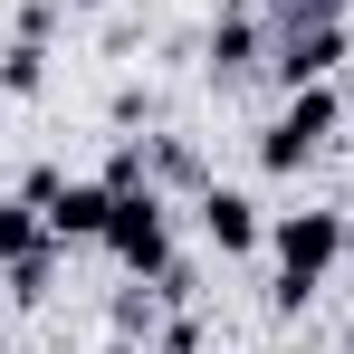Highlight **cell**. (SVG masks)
Returning <instances> with one entry per match:
<instances>
[{
    "label": "cell",
    "mask_w": 354,
    "mask_h": 354,
    "mask_svg": "<svg viewBox=\"0 0 354 354\" xmlns=\"http://www.w3.org/2000/svg\"><path fill=\"white\" fill-rule=\"evenodd\" d=\"M106 249H115L134 278H163V268H173V211H163L153 182L115 192V211H106Z\"/></svg>",
    "instance_id": "obj_3"
},
{
    "label": "cell",
    "mask_w": 354,
    "mask_h": 354,
    "mask_svg": "<svg viewBox=\"0 0 354 354\" xmlns=\"http://www.w3.org/2000/svg\"><path fill=\"white\" fill-rule=\"evenodd\" d=\"M106 354H153V345H134V335H115V345H106Z\"/></svg>",
    "instance_id": "obj_13"
},
{
    "label": "cell",
    "mask_w": 354,
    "mask_h": 354,
    "mask_svg": "<svg viewBox=\"0 0 354 354\" xmlns=\"http://www.w3.org/2000/svg\"><path fill=\"white\" fill-rule=\"evenodd\" d=\"M345 67V19H326V29H278L268 39V77L278 86H326Z\"/></svg>",
    "instance_id": "obj_4"
},
{
    "label": "cell",
    "mask_w": 354,
    "mask_h": 354,
    "mask_svg": "<svg viewBox=\"0 0 354 354\" xmlns=\"http://www.w3.org/2000/svg\"><path fill=\"white\" fill-rule=\"evenodd\" d=\"M326 19H345V0H268V39L278 29H326Z\"/></svg>",
    "instance_id": "obj_11"
},
{
    "label": "cell",
    "mask_w": 354,
    "mask_h": 354,
    "mask_svg": "<svg viewBox=\"0 0 354 354\" xmlns=\"http://www.w3.org/2000/svg\"><path fill=\"white\" fill-rule=\"evenodd\" d=\"M345 124V96H335V77L326 86H288V106H278V124L259 134V173H297L326 134Z\"/></svg>",
    "instance_id": "obj_2"
},
{
    "label": "cell",
    "mask_w": 354,
    "mask_h": 354,
    "mask_svg": "<svg viewBox=\"0 0 354 354\" xmlns=\"http://www.w3.org/2000/svg\"><path fill=\"white\" fill-rule=\"evenodd\" d=\"M259 58H268V19H259V10H230V19L211 29V77H249Z\"/></svg>",
    "instance_id": "obj_7"
},
{
    "label": "cell",
    "mask_w": 354,
    "mask_h": 354,
    "mask_svg": "<svg viewBox=\"0 0 354 354\" xmlns=\"http://www.w3.org/2000/svg\"><path fill=\"white\" fill-rule=\"evenodd\" d=\"M48 86V39H10L0 48V96H39Z\"/></svg>",
    "instance_id": "obj_8"
},
{
    "label": "cell",
    "mask_w": 354,
    "mask_h": 354,
    "mask_svg": "<svg viewBox=\"0 0 354 354\" xmlns=\"http://www.w3.org/2000/svg\"><path fill=\"white\" fill-rule=\"evenodd\" d=\"M345 354H354V345H345Z\"/></svg>",
    "instance_id": "obj_17"
},
{
    "label": "cell",
    "mask_w": 354,
    "mask_h": 354,
    "mask_svg": "<svg viewBox=\"0 0 354 354\" xmlns=\"http://www.w3.org/2000/svg\"><path fill=\"white\" fill-rule=\"evenodd\" d=\"M0 297H10V278H0Z\"/></svg>",
    "instance_id": "obj_15"
},
{
    "label": "cell",
    "mask_w": 354,
    "mask_h": 354,
    "mask_svg": "<svg viewBox=\"0 0 354 354\" xmlns=\"http://www.w3.org/2000/svg\"><path fill=\"white\" fill-rule=\"evenodd\" d=\"M0 278H10V297H19V306H39V297H48V278H58V239H48V249H29V259H10Z\"/></svg>",
    "instance_id": "obj_10"
},
{
    "label": "cell",
    "mask_w": 354,
    "mask_h": 354,
    "mask_svg": "<svg viewBox=\"0 0 354 354\" xmlns=\"http://www.w3.org/2000/svg\"><path fill=\"white\" fill-rule=\"evenodd\" d=\"M106 211H115L106 173H96V182H67L58 201H48V239H106Z\"/></svg>",
    "instance_id": "obj_6"
},
{
    "label": "cell",
    "mask_w": 354,
    "mask_h": 354,
    "mask_svg": "<svg viewBox=\"0 0 354 354\" xmlns=\"http://www.w3.org/2000/svg\"><path fill=\"white\" fill-rule=\"evenodd\" d=\"M29 249H48V221H39L29 201H0V268L29 259Z\"/></svg>",
    "instance_id": "obj_9"
},
{
    "label": "cell",
    "mask_w": 354,
    "mask_h": 354,
    "mask_svg": "<svg viewBox=\"0 0 354 354\" xmlns=\"http://www.w3.org/2000/svg\"><path fill=\"white\" fill-rule=\"evenodd\" d=\"M345 106H354V96H345Z\"/></svg>",
    "instance_id": "obj_16"
},
{
    "label": "cell",
    "mask_w": 354,
    "mask_h": 354,
    "mask_svg": "<svg viewBox=\"0 0 354 354\" xmlns=\"http://www.w3.org/2000/svg\"><path fill=\"white\" fill-rule=\"evenodd\" d=\"M268 249H278V288H268V306L297 316L306 297L326 288V268L354 249V221H345V211H288V221H268Z\"/></svg>",
    "instance_id": "obj_1"
},
{
    "label": "cell",
    "mask_w": 354,
    "mask_h": 354,
    "mask_svg": "<svg viewBox=\"0 0 354 354\" xmlns=\"http://www.w3.org/2000/svg\"><path fill=\"white\" fill-rule=\"evenodd\" d=\"M58 192H67V173H58V163H39V173H19V201H29L39 221H48V201H58Z\"/></svg>",
    "instance_id": "obj_12"
},
{
    "label": "cell",
    "mask_w": 354,
    "mask_h": 354,
    "mask_svg": "<svg viewBox=\"0 0 354 354\" xmlns=\"http://www.w3.org/2000/svg\"><path fill=\"white\" fill-rule=\"evenodd\" d=\"M201 239H211L221 259H249V249L268 239V221H259V201H249V192L211 182V192H201Z\"/></svg>",
    "instance_id": "obj_5"
},
{
    "label": "cell",
    "mask_w": 354,
    "mask_h": 354,
    "mask_svg": "<svg viewBox=\"0 0 354 354\" xmlns=\"http://www.w3.org/2000/svg\"><path fill=\"white\" fill-rule=\"evenodd\" d=\"M86 10H106V0H86Z\"/></svg>",
    "instance_id": "obj_14"
}]
</instances>
